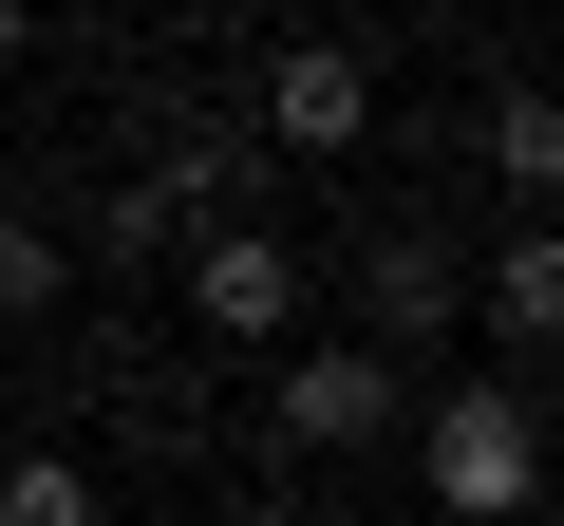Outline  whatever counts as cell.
I'll return each instance as SVG.
<instances>
[{
	"instance_id": "cell-1",
	"label": "cell",
	"mask_w": 564,
	"mask_h": 526,
	"mask_svg": "<svg viewBox=\"0 0 564 526\" xmlns=\"http://www.w3.org/2000/svg\"><path fill=\"white\" fill-rule=\"evenodd\" d=\"M395 432H414V470H433V526H527V507H545V395H527V376H452V395H414Z\"/></svg>"
},
{
	"instance_id": "cell-2",
	"label": "cell",
	"mask_w": 564,
	"mask_h": 526,
	"mask_svg": "<svg viewBox=\"0 0 564 526\" xmlns=\"http://www.w3.org/2000/svg\"><path fill=\"white\" fill-rule=\"evenodd\" d=\"M395 414H414V376L377 358V339H302L263 376V432L302 451V470H339V451H395Z\"/></svg>"
},
{
	"instance_id": "cell-3",
	"label": "cell",
	"mask_w": 564,
	"mask_h": 526,
	"mask_svg": "<svg viewBox=\"0 0 564 526\" xmlns=\"http://www.w3.org/2000/svg\"><path fill=\"white\" fill-rule=\"evenodd\" d=\"M188 320H207L226 358L302 339V244H282V226H188Z\"/></svg>"
},
{
	"instance_id": "cell-4",
	"label": "cell",
	"mask_w": 564,
	"mask_h": 526,
	"mask_svg": "<svg viewBox=\"0 0 564 526\" xmlns=\"http://www.w3.org/2000/svg\"><path fill=\"white\" fill-rule=\"evenodd\" d=\"M132 207L188 244V226H245V132L226 113H188V95H151V132H132Z\"/></svg>"
},
{
	"instance_id": "cell-5",
	"label": "cell",
	"mask_w": 564,
	"mask_h": 526,
	"mask_svg": "<svg viewBox=\"0 0 564 526\" xmlns=\"http://www.w3.org/2000/svg\"><path fill=\"white\" fill-rule=\"evenodd\" d=\"M358 132H377V57H358V39H282V57H263V151L339 169Z\"/></svg>"
},
{
	"instance_id": "cell-6",
	"label": "cell",
	"mask_w": 564,
	"mask_h": 526,
	"mask_svg": "<svg viewBox=\"0 0 564 526\" xmlns=\"http://www.w3.org/2000/svg\"><path fill=\"white\" fill-rule=\"evenodd\" d=\"M358 339H377L395 376L452 339V244H433V226H377V244H358Z\"/></svg>"
},
{
	"instance_id": "cell-7",
	"label": "cell",
	"mask_w": 564,
	"mask_h": 526,
	"mask_svg": "<svg viewBox=\"0 0 564 526\" xmlns=\"http://www.w3.org/2000/svg\"><path fill=\"white\" fill-rule=\"evenodd\" d=\"M470 302H489V339H508V358H545V339H564V244H545V226H508Z\"/></svg>"
},
{
	"instance_id": "cell-8",
	"label": "cell",
	"mask_w": 564,
	"mask_h": 526,
	"mask_svg": "<svg viewBox=\"0 0 564 526\" xmlns=\"http://www.w3.org/2000/svg\"><path fill=\"white\" fill-rule=\"evenodd\" d=\"M76 302V244H57V207H0V320H57Z\"/></svg>"
},
{
	"instance_id": "cell-9",
	"label": "cell",
	"mask_w": 564,
	"mask_h": 526,
	"mask_svg": "<svg viewBox=\"0 0 564 526\" xmlns=\"http://www.w3.org/2000/svg\"><path fill=\"white\" fill-rule=\"evenodd\" d=\"M0 526H113L76 451H0Z\"/></svg>"
},
{
	"instance_id": "cell-10",
	"label": "cell",
	"mask_w": 564,
	"mask_h": 526,
	"mask_svg": "<svg viewBox=\"0 0 564 526\" xmlns=\"http://www.w3.org/2000/svg\"><path fill=\"white\" fill-rule=\"evenodd\" d=\"M489 169L545 207V188H564V113H545V95H489Z\"/></svg>"
},
{
	"instance_id": "cell-11",
	"label": "cell",
	"mask_w": 564,
	"mask_h": 526,
	"mask_svg": "<svg viewBox=\"0 0 564 526\" xmlns=\"http://www.w3.org/2000/svg\"><path fill=\"white\" fill-rule=\"evenodd\" d=\"M20 39H39V20H20V0H0V76H20Z\"/></svg>"
},
{
	"instance_id": "cell-12",
	"label": "cell",
	"mask_w": 564,
	"mask_h": 526,
	"mask_svg": "<svg viewBox=\"0 0 564 526\" xmlns=\"http://www.w3.org/2000/svg\"><path fill=\"white\" fill-rule=\"evenodd\" d=\"M95 20H151V0H95Z\"/></svg>"
}]
</instances>
